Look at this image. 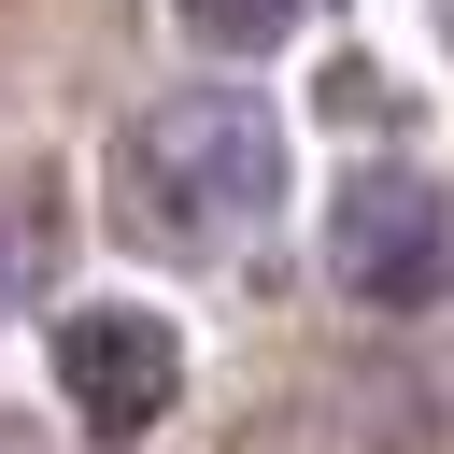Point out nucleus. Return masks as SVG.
<instances>
[{
  "instance_id": "1",
  "label": "nucleus",
  "mask_w": 454,
  "mask_h": 454,
  "mask_svg": "<svg viewBox=\"0 0 454 454\" xmlns=\"http://www.w3.org/2000/svg\"><path fill=\"white\" fill-rule=\"evenodd\" d=\"M114 227L170 270H213L241 255L270 213H284V114L241 99V85H170L114 128Z\"/></svg>"
},
{
  "instance_id": "2",
  "label": "nucleus",
  "mask_w": 454,
  "mask_h": 454,
  "mask_svg": "<svg viewBox=\"0 0 454 454\" xmlns=\"http://www.w3.org/2000/svg\"><path fill=\"white\" fill-rule=\"evenodd\" d=\"M326 284L355 312H440L454 298V199L426 170H340V199H326Z\"/></svg>"
},
{
  "instance_id": "3",
  "label": "nucleus",
  "mask_w": 454,
  "mask_h": 454,
  "mask_svg": "<svg viewBox=\"0 0 454 454\" xmlns=\"http://www.w3.org/2000/svg\"><path fill=\"white\" fill-rule=\"evenodd\" d=\"M57 397H71V426L85 440H156L170 426V397H184V340H170V312H128V298H85L71 326H57Z\"/></svg>"
},
{
  "instance_id": "4",
  "label": "nucleus",
  "mask_w": 454,
  "mask_h": 454,
  "mask_svg": "<svg viewBox=\"0 0 454 454\" xmlns=\"http://www.w3.org/2000/svg\"><path fill=\"white\" fill-rule=\"evenodd\" d=\"M170 14H184V43H213V57H270L312 0H170Z\"/></svg>"
},
{
  "instance_id": "5",
  "label": "nucleus",
  "mask_w": 454,
  "mask_h": 454,
  "mask_svg": "<svg viewBox=\"0 0 454 454\" xmlns=\"http://www.w3.org/2000/svg\"><path fill=\"white\" fill-rule=\"evenodd\" d=\"M0 454H57V440H43V426H14V411H0Z\"/></svg>"
}]
</instances>
